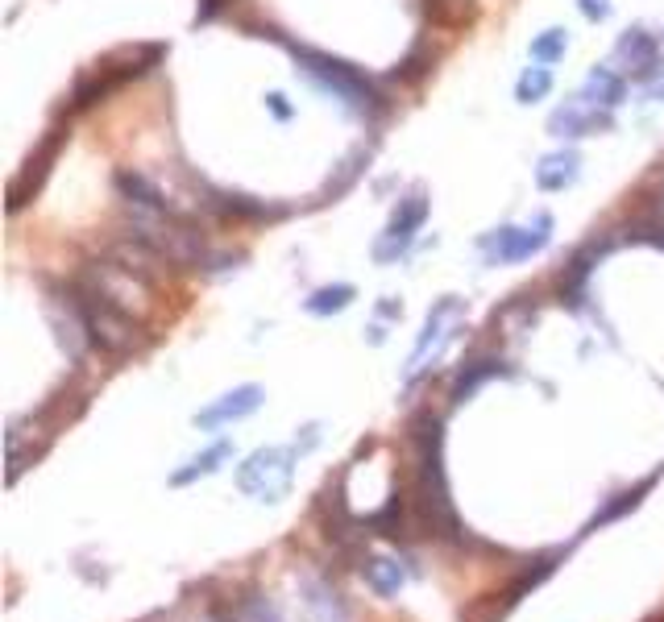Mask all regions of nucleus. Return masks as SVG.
I'll list each match as a JSON object with an SVG mask.
<instances>
[{
    "label": "nucleus",
    "instance_id": "f257e3e1",
    "mask_svg": "<svg viewBox=\"0 0 664 622\" xmlns=\"http://www.w3.org/2000/svg\"><path fill=\"white\" fill-rule=\"evenodd\" d=\"M411 444H415V506H420L424 523L432 527L436 540L461 544V523L449 502V482H445V432H440L436 415H420L411 423Z\"/></svg>",
    "mask_w": 664,
    "mask_h": 622
},
{
    "label": "nucleus",
    "instance_id": "f03ea898",
    "mask_svg": "<svg viewBox=\"0 0 664 622\" xmlns=\"http://www.w3.org/2000/svg\"><path fill=\"white\" fill-rule=\"evenodd\" d=\"M63 295L71 299L75 316L88 332V345L108 353V357H121L137 345V324L121 311V303L104 291V282L92 274H79L71 282H63Z\"/></svg>",
    "mask_w": 664,
    "mask_h": 622
},
{
    "label": "nucleus",
    "instance_id": "7ed1b4c3",
    "mask_svg": "<svg viewBox=\"0 0 664 622\" xmlns=\"http://www.w3.org/2000/svg\"><path fill=\"white\" fill-rule=\"evenodd\" d=\"M287 42V38H283ZM287 50L295 54V63L299 71L308 75L316 88H324L328 96H341L349 108H382V92L370 83V75H362L353 63L337 59V54H324L316 46H299V42H287Z\"/></svg>",
    "mask_w": 664,
    "mask_h": 622
},
{
    "label": "nucleus",
    "instance_id": "20e7f679",
    "mask_svg": "<svg viewBox=\"0 0 664 622\" xmlns=\"http://www.w3.org/2000/svg\"><path fill=\"white\" fill-rule=\"evenodd\" d=\"M552 229H557L552 216L536 212L532 224H503V229L486 233L478 245L486 253V266H515V262H528L536 253H544L552 241Z\"/></svg>",
    "mask_w": 664,
    "mask_h": 622
},
{
    "label": "nucleus",
    "instance_id": "39448f33",
    "mask_svg": "<svg viewBox=\"0 0 664 622\" xmlns=\"http://www.w3.org/2000/svg\"><path fill=\"white\" fill-rule=\"evenodd\" d=\"M295 477V448H258L237 469V486L258 502H279Z\"/></svg>",
    "mask_w": 664,
    "mask_h": 622
},
{
    "label": "nucleus",
    "instance_id": "423d86ee",
    "mask_svg": "<svg viewBox=\"0 0 664 622\" xmlns=\"http://www.w3.org/2000/svg\"><path fill=\"white\" fill-rule=\"evenodd\" d=\"M461 316H465V299H457V295H445V299H440V303L428 311L424 332H420V341H415L411 361H407V374H403L407 386L420 382V374L428 370V365H432L440 353L449 349V341H453V332H457Z\"/></svg>",
    "mask_w": 664,
    "mask_h": 622
},
{
    "label": "nucleus",
    "instance_id": "0eeeda50",
    "mask_svg": "<svg viewBox=\"0 0 664 622\" xmlns=\"http://www.w3.org/2000/svg\"><path fill=\"white\" fill-rule=\"evenodd\" d=\"M424 220H428V195L424 191H411V195H403V200L395 204V212H391V220H386V229H382V237L374 241V262L378 266H391V262H399L403 253L415 245V233L424 229Z\"/></svg>",
    "mask_w": 664,
    "mask_h": 622
},
{
    "label": "nucleus",
    "instance_id": "6e6552de",
    "mask_svg": "<svg viewBox=\"0 0 664 622\" xmlns=\"http://www.w3.org/2000/svg\"><path fill=\"white\" fill-rule=\"evenodd\" d=\"M615 63L623 67V75L640 79V83H656V79H664L660 42H656V34L644 30V25H635V30H627V34L615 42Z\"/></svg>",
    "mask_w": 664,
    "mask_h": 622
},
{
    "label": "nucleus",
    "instance_id": "1a4fd4ad",
    "mask_svg": "<svg viewBox=\"0 0 664 622\" xmlns=\"http://www.w3.org/2000/svg\"><path fill=\"white\" fill-rule=\"evenodd\" d=\"M266 403V390L262 386H237V390H229V394H220V399H212L204 411H196V428L200 432H216V428H229V423H237V419H249L258 407Z\"/></svg>",
    "mask_w": 664,
    "mask_h": 622
},
{
    "label": "nucleus",
    "instance_id": "9d476101",
    "mask_svg": "<svg viewBox=\"0 0 664 622\" xmlns=\"http://www.w3.org/2000/svg\"><path fill=\"white\" fill-rule=\"evenodd\" d=\"M611 125H615V112L590 108L581 96L565 100V104L548 117V133L557 137V141H577V137H590V133H606Z\"/></svg>",
    "mask_w": 664,
    "mask_h": 622
},
{
    "label": "nucleus",
    "instance_id": "9b49d317",
    "mask_svg": "<svg viewBox=\"0 0 664 622\" xmlns=\"http://www.w3.org/2000/svg\"><path fill=\"white\" fill-rule=\"evenodd\" d=\"M63 129H50V137L38 146V154L25 162V171L17 175V183H13V191H9V212H21L25 204L38 195V187H42V179L50 175V162H54V154H59V146H63Z\"/></svg>",
    "mask_w": 664,
    "mask_h": 622
},
{
    "label": "nucleus",
    "instance_id": "f8f14e48",
    "mask_svg": "<svg viewBox=\"0 0 664 622\" xmlns=\"http://www.w3.org/2000/svg\"><path fill=\"white\" fill-rule=\"evenodd\" d=\"M611 245L615 241H590V245H581L573 258H569V266H565V274H561V295H565V303L569 307H577L581 303V295H586V282H590V274H594V266L611 253Z\"/></svg>",
    "mask_w": 664,
    "mask_h": 622
},
{
    "label": "nucleus",
    "instance_id": "ddd939ff",
    "mask_svg": "<svg viewBox=\"0 0 664 622\" xmlns=\"http://www.w3.org/2000/svg\"><path fill=\"white\" fill-rule=\"evenodd\" d=\"M581 100L590 108H602V112H615L623 100H627V75L615 71V67H590L586 83H581Z\"/></svg>",
    "mask_w": 664,
    "mask_h": 622
},
{
    "label": "nucleus",
    "instance_id": "4468645a",
    "mask_svg": "<svg viewBox=\"0 0 664 622\" xmlns=\"http://www.w3.org/2000/svg\"><path fill=\"white\" fill-rule=\"evenodd\" d=\"M113 187L121 191V200H129L133 208H142V212H162V216H183L179 208H171L162 200V191L146 179V175H137V171H117L113 175Z\"/></svg>",
    "mask_w": 664,
    "mask_h": 622
},
{
    "label": "nucleus",
    "instance_id": "2eb2a0df",
    "mask_svg": "<svg viewBox=\"0 0 664 622\" xmlns=\"http://www.w3.org/2000/svg\"><path fill=\"white\" fill-rule=\"evenodd\" d=\"M581 179V158L577 150H557V154H544L540 166H536V187L548 191V195H557L565 187H573Z\"/></svg>",
    "mask_w": 664,
    "mask_h": 622
},
{
    "label": "nucleus",
    "instance_id": "dca6fc26",
    "mask_svg": "<svg viewBox=\"0 0 664 622\" xmlns=\"http://www.w3.org/2000/svg\"><path fill=\"white\" fill-rule=\"evenodd\" d=\"M507 374H511V370H507V361H498V357H478V361H469L465 370L457 374L449 399H453V403H465V399H474V394H478L486 382L507 378Z\"/></svg>",
    "mask_w": 664,
    "mask_h": 622
},
{
    "label": "nucleus",
    "instance_id": "f3484780",
    "mask_svg": "<svg viewBox=\"0 0 664 622\" xmlns=\"http://www.w3.org/2000/svg\"><path fill=\"white\" fill-rule=\"evenodd\" d=\"M225 461H233V444H229V440H216L212 448H204L200 457H191V461L171 477V486H191V482H200V477H212Z\"/></svg>",
    "mask_w": 664,
    "mask_h": 622
},
{
    "label": "nucleus",
    "instance_id": "a211bd4d",
    "mask_svg": "<svg viewBox=\"0 0 664 622\" xmlns=\"http://www.w3.org/2000/svg\"><path fill=\"white\" fill-rule=\"evenodd\" d=\"M362 577H366V585L378 593V598H395V593L407 585V573L399 569V560H386V556H370Z\"/></svg>",
    "mask_w": 664,
    "mask_h": 622
},
{
    "label": "nucleus",
    "instance_id": "6ab92c4d",
    "mask_svg": "<svg viewBox=\"0 0 664 622\" xmlns=\"http://www.w3.org/2000/svg\"><path fill=\"white\" fill-rule=\"evenodd\" d=\"M353 299H357V291L349 287V282H337V287L312 291L308 299H303V311H308V316H341Z\"/></svg>",
    "mask_w": 664,
    "mask_h": 622
},
{
    "label": "nucleus",
    "instance_id": "aec40b11",
    "mask_svg": "<svg viewBox=\"0 0 664 622\" xmlns=\"http://www.w3.org/2000/svg\"><path fill=\"white\" fill-rule=\"evenodd\" d=\"M362 527H366V531H378V535H391V540L407 535V531H403V527H407V498L395 490V494H391V502H386L378 515L362 519Z\"/></svg>",
    "mask_w": 664,
    "mask_h": 622
},
{
    "label": "nucleus",
    "instance_id": "412c9836",
    "mask_svg": "<svg viewBox=\"0 0 664 622\" xmlns=\"http://www.w3.org/2000/svg\"><path fill=\"white\" fill-rule=\"evenodd\" d=\"M552 83H557V79H552V67H544V63L523 67L519 79H515V100L519 104H540V100H548Z\"/></svg>",
    "mask_w": 664,
    "mask_h": 622
},
{
    "label": "nucleus",
    "instance_id": "4be33fe9",
    "mask_svg": "<svg viewBox=\"0 0 664 622\" xmlns=\"http://www.w3.org/2000/svg\"><path fill=\"white\" fill-rule=\"evenodd\" d=\"M528 54H532V63H544V67L561 63L565 54H569V30H561V25H548L544 34H536V38H532Z\"/></svg>",
    "mask_w": 664,
    "mask_h": 622
},
{
    "label": "nucleus",
    "instance_id": "5701e85b",
    "mask_svg": "<svg viewBox=\"0 0 664 622\" xmlns=\"http://www.w3.org/2000/svg\"><path fill=\"white\" fill-rule=\"evenodd\" d=\"M303 589H308V606L320 614V622H349V610L337 589H328L320 581H303Z\"/></svg>",
    "mask_w": 664,
    "mask_h": 622
},
{
    "label": "nucleus",
    "instance_id": "b1692460",
    "mask_svg": "<svg viewBox=\"0 0 664 622\" xmlns=\"http://www.w3.org/2000/svg\"><path fill=\"white\" fill-rule=\"evenodd\" d=\"M362 162H366V154H353V158H345V162H341V171H337V183L328 179V187H324V200H337V195H345V191L353 187V179L362 175Z\"/></svg>",
    "mask_w": 664,
    "mask_h": 622
},
{
    "label": "nucleus",
    "instance_id": "393cba45",
    "mask_svg": "<svg viewBox=\"0 0 664 622\" xmlns=\"http://www.w3.org/2000/svg\"><path fill=\"white\" fill-rule=\"evenodd\" d=\"M631 241H648L656 249H664V220H635L631 229H627Z\"/></svg>",
    "mask_w": 664,
    "mask_h": 622
},
{
    "label": "nucleus",
    "instance_id": "a878e982",
    "mask_svg": "<svg viewBox=\"0 0 664 622\" xmlns=\"http://www.w3.org/2000/svg\"><path fill=\"white\" fill-rule=\"evenodd\" d=\"M266 108H270V117H274V121H291V117H295V108L287 104L283 92H266Z\"/></svg>",
    "mask_w": 664,
    "mask_h": 622
},
{
    "label": "nucleus",
    "instance_id": "bb28decb",
    "mask_svg": "<svg viewBox=\"0 0 664 622\" xmlns=\"http://www.w3.org/2000/svg\"><path fill=\"white\" fill-rule=\"evenodd\" d=\"M577 9L586 21H606L611 17V0H577Z\"/></svg>",
    "mask_w": 664,
    "mask_h": 622
},
{
    "label": "nucleus",
    "instance_id": "cd10ccee",
    "mask_svg": "<svg viewBox=\"0 0 664 622\" xmlns=\"http://www.w3.org/2000/svg\"><path fill=\"white\" fill-rule=\"evenodd\" d=\"M316 444H320V428H316V423H308V428H303V440H295V452H308Z\"/></svg>",
    "mask_w": 664,
    "mask_h": 622
},
{
    "label": "nucleus",
    "instance_id": "c85d7f7f",
    "mask_svg": "<svg viewBox=\"0 0 664 622\" xmlns=\"http://www.w3.org/2000/svg\"><path fill=\"white\" fill-rule=\"evenodd\" d=\"M220 5H225V0H200V9H196V21H212V17L220 13Z\"/></svg>",
    "mask_w": 664,
    "mask_h": 622
},
{
    "label": "nucleus",
    "instance_id": "c756f323",
    "mask_svg": "<svg viewBox=\"0 0 664 622\" xmlns=\"http://www.w3.org/2000/svg\"><path fill=\"white\" fill-rule=\"evenodd\" d=\"M648 100H652V104H664V79H656L652 88H648Z\"/></svg>",
    "mask_w": 664,
    "mask_h": 622
}]
</instances>
